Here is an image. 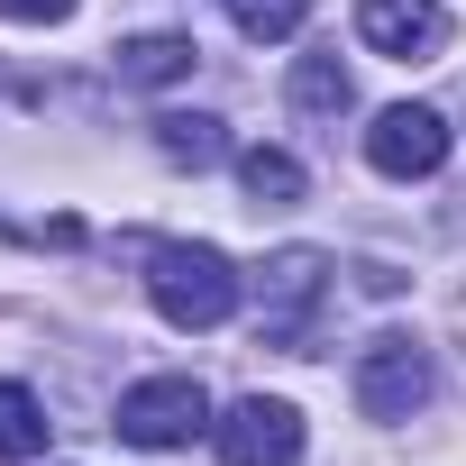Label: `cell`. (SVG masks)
<instances>
[{"label": "cell", "instance_id": "1", "mask_svg": "<svg viewBox=\"0 0 466 466\" xmlns=\"http://www.w3.org/2000/svg\"><path fill=\"white\" fill-rule=\"evenodd\" d=\"M147 302L174 320V329H219L238 311V266L219 248H156L147 257Z\"/></svg>", "mask_w": 466, "mask_h": 466}, {"label": "cell", "instance_id": "11", "mask_svg": "<svg viewBox=\"0 0 466 466\" xmlns=\"http://www.w3.org/2000/svg\"><path fill=\"white\" fill-rule=\"evenodd\" d=\"M238 183H248L257 210H284V201H302V156H284V147H248V156H238Z\"/></svg>", "mask_w": 466, "mask_h": 466}, {"label": "cell", "instance_id": "2", "mask_svg": "<svg viewBox=\"0 0 466 466\" xmlns=\"http://www.w3.org/2000/svg\"><path fill=\"white\" fill-rule=\"evenodd\" d=\"M320 302H329V257H320V248H284V257L257 275V339L302 357V348H311Z\"/></svg>", "mask_w": 466, "mask_h": 466}, {"label": "cell", "instance_id": "10", "mask_svg": "<svg viewBox=\"0 0 466 466\" xmlns=\"http://www.w3.org/2000/svg\"><path fill=\"white\" fill-rule=\"evenodd\" d=\"M156 147H165V165H219L228 156V128L210 119V110H174V119H156Z\"/></svg>", "mask_w": 466, "mask_h": 466}, {"label": "cell", "instance_id": "3", "mask_svg": "<svg viewBox=\"0 0 466 466\" xmlns=\"http://www.w3.org/2000/svg\"><path fill=\"white\" fill-rule=\"evenodd\" d=\"M110 430H119L128 448H192V439L210 430V393H201L192 375H147V384L119 393Z\"/></svg>", "mask_w": 466, "mask_h": 466}, {"label": "cell", "instance_id": "6", "mask_svg": "<svg viewBox=\"0 0 466 466\" xmlns=\"http://www.w3.org/2000/svg\"><path fill=\"white\" fill-rule=\"evenodd\" d=\"M366 165H375V174H393V183L439 174V165H448V119H439L430 101H393V110L366 128Z\"/></svg>", "mask_w": 466, "mask_h": 466}, {"label": "cell", "instance_id": "7", "mask_svg": "<svg viewBox=\"0 0 466 466\" xmlns=\"http://www.w3.org/2000/svg\"><path fill=\"white\" fill-rule=\"evenodd\" d=\"M357 37L393 65H430L448 46V10L439 0H357Z\"/></svg>", "mask_w": 466, "mask_h": 466}, {"label": "cell", "instance_id": "12", "mask_svg": "<svg viewBox=\"0 0 466 466\" xmlns=\"http://www.w3.org/2000/svg\"><path fill=\"white\" fill-rule=\"evenodd\" d=\"M0 457H10V466L46 457V402L28 384H0Z\"/></svg>", "mask_w": 466, "mask_h": 466}, {"label": "cell", "instance_id": "14", "mask_svg": "<svg viewBox=\"0 0 466 466\" xmlns=\"http://www.w3.org/2000/svg\"><path fill=\"white\" fill-rule=\"evenodd\" d=\"M83 0H0V19H28V28H65Z\"/></svg>", "mask_w": 466, "mask_h": 466}, {"label": "cell", "instance_id": "4", "mask_svg": "<svg viewBox=\"0 0 466 466\" xmlns=\"http://www.w3.org/2000/svg\"><path fill=\"white\" fill-rule=\"evenodd\" d=\"M210 439H219V466H302V411L284 402V393H238L219 420H210Z\"/></svg>", "mask_w": 466, "mask_h": 466}, {"label": "cell", "instance_id": "13", "mask_svg": "<svg viewBox=\"0 0 466 466\" xmlns=\"http://www.w3.org/2000/svg\"><path fill=\"white\" fill-rule=\"evenodd\" d=\"M228 19H238V37H257V46H284L311 19V0H228Z\"/></svg>", "mask_w": 466, "mask_h": 466}, {"label": "cell", "instance_id": "8", "mask_svg": "<svg viewBox=\"0 0 466 466\" xmlns=\"http://www.w3.org/2000/svg\"><path fill=\"white\" fill-rule=\"evenodd\" d=\"M192 65H201V46L174 37V28H147V37L119 46V83H147V92H156V83H183Z\"/></svg>", "mask_w": 466, "mask_h": 466}, {"label": "cell", "instance_id": "9", "mask_svg": "<svg viewBox=\"0 0 466 466\" xmlns=\"http://www.w3.org/2000/svg\"><path fill=\"white\" fill-rule=\"evenodd\" d=\"M348 101H357V83L339 56H293V110L302 119H348Z\"/></svg>", "mask_w": 466, "mask_h": 466}, {"label": "cell", "instance_id": "5", "mask_svg": "<svg viewBox=\"0 0 466 466\" xmlns=\"http://www.w3.org/2000/svg\"><path fill=\"white\" fill-rule=\"evenodd\" d=\"M420 402H430V357H420V339H402V329L366 339V357H357V411H366V420H411Z\"/></svg>", "mask_w": 466, "mask_h": 466}]
</instances>
